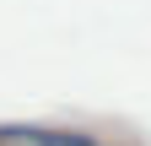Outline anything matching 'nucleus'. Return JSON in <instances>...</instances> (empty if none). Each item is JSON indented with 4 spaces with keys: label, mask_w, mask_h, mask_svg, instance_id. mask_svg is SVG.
I'll list each match as a JSON object with an SVG mask.
<instances>
[{
    "label": "nucleus",
    "mask_w": 151,
    "mask_h": 146,
    "mask_svg": "<svg viewBox=\"0 0 151 146\" xmlns=\"http://www.w3.org/2000/svg\"><path fill=\"white\" fill-rule=\"evenodd\" d=\"M16 135H22L27 146H97V141H92V135H81V130H16Z\"/></svg>",
    "instance_id": "obj_1"
}]
</instances>
